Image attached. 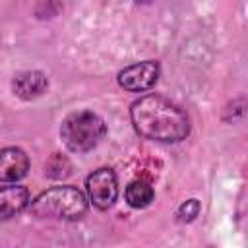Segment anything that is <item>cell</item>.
<instances>
[{
    "mask_svg": "<svg viewBox=\"0 0 248 248\" xmlns=\"http://www.w3.org/2000/svg\"><path fill=\"white\" fill-rule=\"evenodd\" d=\"M130 118L140 136L161 143H178L190 134L188 114L161 95H143L130 107Z\"/></svg>",
    "mask_w": 248,
    "mask_h": 248,
    "instance_id": "6da1fadb",
    "label": "cell"
},
{
    "mask_svg": "<svg viewBox=\"0 0 248 248\" xmlns=\"http://www.w3.org/2000/svg\"><path fill=\"white\" fill-rule=\"evenodd\" d=\"M29 211L39 219L78 221L87 213V198L76 186H52L29 203Z\"/></svg>",
    "mask_w": 248,
    "mask_h": 248,
    "instance_id": "7a4b0ae2",
    "label": "cell"
},
{
    "mask_svg": "<svg viewBox=\"0 0 248 248\" xmlns=\"http://www.w3.org/2000/svg\"><path fill=\"white\" fill-rule=\"evenodd\" d=\"M105 120L93 110H76L68 114L60 128V138L64 145L74 153H85L99 145L105 138Z\"/></svg>",
    "mask_w": 248,
    "mask_h": 248,
    "instance_id": "3957f363",
    "label": "cell"
},
{
    "mask_svg": "<svg viewBox=\"0 0 248 248\" xmlns=\"http://www.w3.org/2000/svg\"><path fill=\"white\" fill-rule=\"evenodd\" d=\"M85 190L89 196V202L97 209H108L114 205L118 198V180L112 169H97L93 170L85 180Z\"/></svg>",
    "mask_w": 248,
    "mask_h": 248,
    "instance_id": "277c9868",
    "label": "cell"
},
{
    "mask_svg": "<svg viewBox=\"0 0 248 248\" xmlns=\"http://www.w3.org/2000/svg\"><path fill=\"white\" fill-rule=\"evenodd\" d=\"M159 79V62L143 60L132 66H126L118 72V85L130 93H141L151 89Z\"/></svg>",
    "mask_w": 248,
    "mask_h": 248,
    "instance_id": "5b68a950",
    "label": "cell"
},
{
    "mask_svg": "<svg viewBox=\"0 0 248 248\" xmlns=\"http://www.w3.org/2000/svg\"><path fill=\"white\" fill-rule=\"evenodd\" d=\"M48 89V78L41 70H25L14 76L12 79V91L16 97L23 101H31L41 97Z\"/></svg>",
    "mask_w": 248,
    "mask_h": 248,
    "instance_id": "8992f818",
    "label": "cell"
},
{
    "mask_svg": "<svg viewBox=\"0 0 248 248\" xmlns=\"http://www.w3.org/2000/svg\"><path fill=\"white\" fill-rule=\"evenodd\" d=\"M29 170V157L21 147L0 149V182H17Z\"/></svg>",
    "mask_w": 248,
    "mask_h": 248,
    "instance_id": "52a82bcc",
    "label": "cell"
},
{
    "mask_svg": "<svg viewBox=\"0 0 248 248\" xmlns=\"http://www.w3.org/2000/svg\"><path fill=\"white\" fill-rule=\"evenodd\" d=\"M29 205V190L19 184L0 186V221L19 215Z\"/></svg>",
    "mask_w": 248,
    "mask_h": 248,
    "instance_id": "ba28073f",
    "label": "cell"
},
{
    "mask_svg": "<svg viewBox=\"0 0 248 248\" xmlns=\"http://www.w3.org/2000/svg\"><path fill=\"white\" fill-rule=\"evenodd\" d=\"M124 198H126V203L130 207H136V209H143L147 207L153 198H155V192H153V186L145 180H134L128 184L126 192H124Z\"/></svg>",
    "mask_w": 248,
    "mask_h": 248,
    "instance_id": "9c48e42d",
    "label": "cell"
},
{
    "mask_svg": "<svg viewBox=\"0 0 248 248\" xmlns=\"http://www.w3.org/2000/svg\"><path fill=\"white\" fill-rule=\"evenodd\" d=\"M70 172H72L70 161H68L66 157L58 155V153H54V155L46 161V165H45V174L50 176V178H64V176H68Z\"/></svg>",
    "mask_w": 248,
    "mask_h": 248,
    "instance_id": "30bf717a",
    "label": "cell"
},
{
    "mask_svg": "<svg viewBox=\"0 0 248 248\" xmlns=\"http://www.w3.org/2000/svg\"><path fill=\"white\" fill-rule=\"evenodd\" d=\"M198 213H200V202H198L196 198H192V200H186V202L178 207L176 217H178V221L188 223V221H194V219L198 217Z\"/></svg>",
    "mask_w": 248,
    "mask_h": 248,
    "instance_id": "8fae6325",
    "label": "cell"
},
{
    "mask_svg": "<svg viewBox=\"0 0 248 248\" xmlns=\"http://www.w3.org/2000/svg\"><path fill=\"white\" fill-rule=\"evenodd\" d=\"M136 2H149V0H136Z\"/></svg>",
    "mask_w": 248,
    "mask_h": 248,
    "instance_id": "7c38bea8",
    "label": "cell"
}]
</instances>
